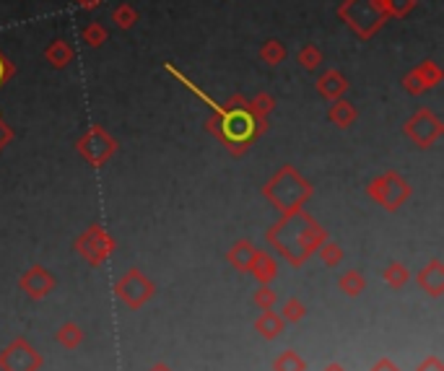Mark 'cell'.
<instances>
[{
  "mask_svg": "<svg viewBox=\"0 0 444 371\" xmlns=\"http://www.w3.org/2000/svg\"><path fill=\"white\" fill-rule=\"evenodd\" d=\"M78 154L91 164V166H104L114 154H117V140H114L109 133H107L102 125H91L81 138H78Z\"/></svg>",
  "mask_w": 444,
  "mask_h": 371,
  "instance_id": "obj_5",
  "label": "cell"
},
{
  "mask_svg": "<svg viewBox=\"0 0 444 371\" xmlns=\"http://www.w3.org/2000/svg\"><path fill=\"white\" fill-rule=\"evenodd\" d=\"M167 71H169L174 78H179L187 89L193 91V94H198V97L213 109V117H208L205 128H208L210 135H216L221 143L227 145L232 156H244L247 151H250L252 140H258V138H263L268 133V128H270L268 117H255L247 107H234V109H232V107L218 104V102H213L205 91L198 89L193 81H187L182 73L174 71L172 65H167Z\"/></svg>",
  "mask_w": 444,
  "mask_h": 371,
  "instance_id": "obj_1",
  "label": "cell"
},
{
  "mask_svg": "<svg viewBox=\"0 0 444 371\" xmlns=\"http://www.w3.org/2000/svg\"><path fill=\"white\" fill-rule=\"evenodd\" d=\"M73 3H76L81 11H94V8H99L104 0H73Z\"/></svg>",
  "mask_w": 444,
  "mask_h": 371,
  "instance_id": "obj_36",
  "label": "cell"
},
{
  "mask_svg": "<svg viewBox=\"0 0 444 371\" xmlns=\"http://www.w3.org/2000/svg\"><path fill=\"white\" fill-rule=\"evenodd\" d=\"M112 21L117 29H122V32H128V29H133L138 21V11L130 6V3H120L117 8L112 11Z\"/></svg>",
  "mask_w": 444,
  "mask_h": 371,
  "instance_id": "obj_20",
  "label": "cell"
},
{
  "mask_svg": "<svg viewBox=\"0 0 444 371\" xmlns=\"http://www.w3.org/2000/svg\"><path fill=\"white\" fill-rule=\"evenodd\" d=\"M317 250H320V260H323L328 267L340 265V260H343V250H340V244L330 242V239H325V242L320 244Z\"/></svg>",
  "mask_w": 444,
  "mask_h": 371,
  "instance_id": "obj_27",
  "label": "cell"
},
{
  "mask_svg": "<svg viewBox=\"0 0 444 371\" xmlns=\"http://www.w3.org/2000/svg\"><path fill=\"white\" fill-rule=\"evenodd\" d=\"M385 281H388V286H392V288H403L405 283L411 281V273H408V267H405L403 262H390V265L385 267Z\"/></svg>",
  "mask_w": 444,
  "mask_h": 371,
  "instance_id": "obj_24",
  "label": "cell"
},
{
  "mask_svg": "<svg viewBox=\"0 0 444 371\" xmlns=\"http://www.w3.org/2000/svg\"><path fill=\"white\" fill-rule=\"evenodd\" d=\"M403 89L408 91L411 97H421L424 91H428V89H426V83L421 81V75H419L416 71H408V73L403 75Z\"/></svg>",
  "mask_w": 444,
  "mask_h": 371,
  "instance_id": "obj_31",
  "label": "cell"
},
{
  "mask_svg": "<svg viewBox=\"0 0 444 371\" xmlns=\"http://www.w3.org/2000/svg\"><path fill=\"white\" fill-rule=\"evenodd\" d=\"M416 371H444V363L436 358V355H428L426 361L424 363H419V369Z\"/></svg>",
  "mask_w": 444,
  "mask_h": 371,
  "instance_id": "obj_35",
  "label": "cell"
},
{
  "mask_svg": "<svg viewBox=\"0 0 444 371\" xmlns=\"http://www.w3.org/2000/svg\"><path fill=\"white\" fill-rule=\"evenodd\" d=\"M73 57H76V49H73L71 42H65V39H55L47 49H44V60H47L55 71L68 68V65L73 63Z\"/></svg>",
  "mask_w": 444,
  "mask_h": 371,
  "instance_id": "obj_14",
  "label": "cell"
},
{
  "mask_svg": "<svg viewBox=\"0 0 444 371\" xmlns=\"http://www.w3.org/2000/svg\"><path fill=\"white\" fill-rule=\"evenodd\" d=\"M263 193H265L268 200L273 202L281 213H291V210H299L301 205H304V200L312 195V185H309L301 174H296L291 166H283V169L263 187Z\"/></svg>",
  "mask_w": 444,
  "mask_h": 371,
  "instance_id": "obj_3",
  "label": "cell"
},
{
  "mask_svg": "<svg viewBox=\"0 0 444 371\" xmlns=\"http://www.w3.org/2000/svg\"><path fill=\"white\" fill-rule=\"evenodd\" d=\"M258 252L260 250L250 242V239H239V242L227 252V260L234 270H239V273H250V267H252V262H255V257H258Z\"/></svg>",
  "mask_w": 444,
  "mask_h": 371,
  "instance_id": "obj_13",
  "label": "cell"
},
{
  "mask_svg": "<svg viewBox=\"0 0 444 371\" xmlns=\"http://www.w3.org/2000/svg\"><path fill=\"white\" fill-rule=\"evenodd\" d=\"M325 371H346V369H343L340 363H328V366H325Z\"/></svg>",
  "mask_w": 444,
  "mask_h": 371,
  "instance_id": "obj_38",
  "label": "cell"
},
{
  "mask_svg": "<svg viewBox=\"0 0 444 371\" xmlns=\"http://www.w3.org/2000/svg\"><path fill=\"white\" fill-rule=\"evenodd\" d=\"M419 286L426 291L428 296H442L444 293V262L442 260H431L424 270L419 273Z\"/></svg>",
  "mask_w": 444,
  "mask_h": 371,
  "instance_id": "obj_12",
  "label": "cell"
},
{
  "mask_svg": "<svg viewBox=\"0 0 444 371\" xmlns=\"http://www.w3.org/2000/svg\"><path fill=\"white\" fill-rule=\"evenodd\" d=\"M107 37H109V32H107V26L99 24V21H91V24L81 32V39L86 42L91 49H99V47H102V44L107 42Z\"/></svg>",
  "mask_w": 444,
  "mask_h": 371,
  "instance_id": "obj_23",
  "label": "cell"
},
{
  "mask_svg": "<svg viewBox=\"0 0 444 371\" xmlns=\"http://www.w3.org/2000/svg\"><path fill=\"white\" fill-rule=\"evenodd\" d=\"M275 371H307V363L301 361L299 355L294 353V351H286L283 355H278L273 363Z\"/></svg>",
  "mask_w": 444,
  "mask_h": 371,
  "instance_id": "obj_28",
  "label": "cell"
},
{
  "mask_svg": "<svg viewBox=\"0 0 444 371\" xmlns=\"http://www.w3.org/2000/svg\"><path fill=\"white\" fill-rule=\"evenodd\" d=\"M419 0H385V11H388V18H405L416 8Z\"/></svg>",
  "mask_w": 444,
  "mask_h": 371,
  "instance_id": "obj_29",
  "label": "cell"
},
{
  "mask_svg": "<svg viewBox=\"0 0 444 371\" xmlns=\"http://www.w3.org/2000/svg\"><path fill=\"white\" fill-rule=\"evenodd\" d=\"M275 291L270 288V286H260L258 291H255V307L260 309V312H268V309L275 307Z\"/></svg>",
  "mask_w": 444,
  "mask_h": 371,
  "instance_id": "obj_30",
  "label": "cell"
},
{
  "mask_svg": "<svg viewBox=\"0 0 444 371\" xmlns=\"http://www.w3.org/2000/svg\"><path fill=\"white\" fill-rule=\"evenodd\" d=\"M114 293L120 296L128 307L133 309H140L145 304V301L154 296V283L148 281L140 270H128V273L122 275L120 281H117V286H114Z\"/></svg>",
  "mask_w": 444,
  "mask_h": 371,
  "instance_id": "obj_8",
  "label": "cell"
},
{
  "mask_svg": "<svg viewBox=\"0 0 444 371\" xmlns=\"http://www.w3.org/2000/svg\"><path fill=\"white\" fill-rule=\"evenodd\" d=\"M403 130H405V135L411 138L419 148H431V145L444 135V122L442 117H436L428 107H421L419 112L405 122Z\"/></svg>",
  "mask_w": 444,
  "mask_h": 371,
  "instance_id": "obj_7",
  "label": "cell"
},
{
  "mask_svg": "<svg viewBox=\"0 0 444 371\" xmlns=\"http://www.w3.org/2000/svg\"><path fill=\"white\" fill-rule=\"evenodd\" d=\"M304 304H301L299 299H289L286 304H283V322H299L301 317H304Z\"/></svg>",
  "mask_w": 444,
  "mask_h": 371,
  "instance_id": "obj_32",
  "label": "cell"
},
{
  "mask_svg": "<svg viewBox=\"0 0 444 371\" xmlns=\"http://www.w3.org/2000/svg\"><path fill=\"white\" fill-rule=\"evenodd\" d=\"M299 63L304 71H317L320 63H323V49L317 47V44H304L299 49Z\"/></svg>",
  "mask_w": 444,
  "mask_h": 371,
  "instance_id": "obj_26",
  "label": "cell"
},
{
  "mask_svg": "<svg viewBox=\"0 0 444 371\" xmlns=\"http://www.w3.org/2000/svg\"><path fill=\"white\" fill-rule=\"evenodd\" d=\"M13 75H16V68H13V63H11L8 57L0 52V86H3V83H8Z\"/></svg>",
  "mask_w": 444,
  "mask_h": 371,
  "instance_id": "obj_33",
  "label": "cell"
},
{
  "mask_svg": "<svg viewBox=\"0 0 444 371\" xmlns=\"http://www.w3.org/2000/svg\"><path fill=\"white\" fill-rule=\"evenodd\" d=\"M250 273L255 275V281H258L260 286H270V281L278 275V265H275V260L270 257L268 252H258V257H255V262H252Z\"/></svg>",
  "mask_w": 444,
  "mask_h": 371,
  "instance_id": "obj_16",
  "label": "cell"
},
{
  "mask_svg": "<svg viewBox=\"0 0 444 371\" xmlns=\"http://www.w3.org/2000/svg\"><path fill=\"white\" fill-rule=\"evenodd\" d=\"M40 363H42L40 353L21 338L13 340V343L0 353V371H37Z\"/></svg>",
  "mask_w": 444,
  "mask_h": 371,
  "instance_id": "obj_9",
  "label": "cell"
},
{
  "mask_svg": "<svg viewBox=\"0 0 444 371\" xmlns=\"http://www.w3.org/2000/svg\"><path fill=\"white\" fill-rule=\"evenodd\" d=\"M356 117H359V112H356V107L351 104V102H346V99H335V102H330L328 120H330L335 128H340V130L351 128V125L356 122Z\"/></svg>",
  "mask_w": 444,
  "mask_h": 371,
  "instance_id": "obj_15",
  "label": "cell"
},
{
  "mask_svg": "<svg viewBox=\"0 0 444 371\" xmlns=\"http://www.w3.org/2000/svg\"><path fill=\"white\" fill-rule=\"evenodd\" d=\"M338 16L359 39H372L390 21L385 0H343L338 6Z\"/></svg>",
  "mask_w": 444,
  "mask_h": 371,
  "instance_id": "obj_2",
  "label": "cell"
},
{
  "mask_svg": "<svg viewBox=\"0 0 444 371\" xmlns=\"http://www.w3.org/2000/svg\"><path fill=\"white\" fill-rule=\"evenodd\" d=\"M317 94L320 97H325L328 102H335V99H343V94L348 91V78L343 75L340 71H335V68H330V71H325L320 78H317Z\"/></svg>",
  "mask_w": 444,
  "mask_h": 371,
  "instance_id": "obj_11",
  "label": "cell"
},
{
  "mask_svg": "<svg viewBox=\"0 0 444 371\" xmlns=\"http://www.w3.org/2000/svg\"><path fill=\"white\" fill-rule=\"evenodd\" d=\"M286 47H283V42L278 39H268L263 47H260V60L265 65H281L286 60Z\"/></svg>",
  "mask_w": 444,
  "mask_h": 371,
  "instance_id": "obj_19",
  "label": "cell"
},
{
  "mask_svg": "<svg viewBox=\"0 0 444 371\" xmlns=\"http://www.w3.org/2000/svg\"><path fill=\"white\" fill-rule=\"evenodd\" d=\"M338 286L343 293H348V296H359V293L366 288V281H364V275L359 273V270H348V273L340 275Z\"/></svg>",
  "mask_w": 444,
  "mask_h": 371,
  "instance_id": "obj_21",
  "label": "cell"
},
{
  "mask_svg": "<svg viewBox=\"0 0 444 371\" xmlns=\"http://www.w3.org/2000/svg\"><path fill=\"white\" fill-rule=\"evenodd\" d=\"M57 340H60V346H63V348L73 351V348L81 346L83 332H81V327H78V324L68 322V324H63V327H60V332H57Z\"/></svg>",
  "mask_w": 444,
  "mask_h": 371,
  "instance_id": "obj_25",
  "label": "cell"
},
{
  "mask_svg": "<svg viewBox=\"0 0 444 371\" xmlns=\"http://www.w3.org/2000/svg\"><path fill=\"white\" fill-rule=\"evenodd\" d=\"M151 371H172V369L167 366V363H156V366H154Z\"/></svg>",
  "mask_w": 444,
  "mask_h": 371,
  "instance_id": "obj_39",
  "label": "cell"
},
{
  "mask_svg": "<svg viewBox=\"0 0 444 371\" xmlns=\"http://www.w3.org/2000/svg\"><path fill=\"white\" fill-rule=\"evenodd\" d=\"M76 252L81 255L91 267H102L107 257L114 252V239L102 226H89L76 239Z\"/></svg>",
  "mask_w": 444,
  "mask_h": 371,
  "instance_id": "obj_6",
  "label": "cell"
},
{
  "mask_svg": "<svg viewBox=\"0 0 444 371\" xmlns=\"http://www.w3.org/2000/svg\"><path fill=\"white\" fill-rule=\"evenodd\" d=\"M413 71L419 73L421 75V81L426 83V89L431 91V89H436L439 83H442V68L434 63V60H424V63H419Z\"/></svg>",
  "mask_w": 444,
  "mask_h": 371,
  "instance_id": "obj_18",
  "label": "cell"
},
{
  "mask_svg": "<svg viewBox=\"0 0 444 371\" xmlns=\"http://www.w3.org/2000/svg\"><path fill=\"white\" fill-rule=\"evenodd\" d=\"M372 371H400V369H397V366H395L392 361H388V358H382V361L377 363V366H374Z\"/></svg>",
  "mask_w": 444,
  "mask_h": 371,
  "instance_id": "obj_37",
  "label": "cell"
},
{
  "mask_svg": "<svg viewBox=\"0 0 444 371\" xmlns=\"http://www.w3.org/2000/svg\"><path fill=\"white\" fill-rule=\"evenodd\" d=\"M247 109H250L255 117H268V114L275 109V99L270 97V94H265V91H260V94H255L252 99H247Z\"/></svg>",
  "mask_w": 444,
  "mask_h": 371,
  "instance_id": "obj_22",
  "label": "cell"
},
{
  "mask_svg": "<svg viewBox=\"0 0 444 371\" xmlns=\"http://www.w3.org/2000/svg\"><path fill=\"white\" fill-rule=\"evenodd\" d=\"M18 286H21V291H24L29 299L40 301L47 296L49 291L55 288V278H52L42 265H34L18 278Z\"/></svg>",
  "mask_w": 444,
  "mask_h": 371,
  "instance_id": "obj_10",
  "label": "cell"
},
{
  "mask_svg": "<svg viewBox=\"0 0 444 371\" xmlns=\"http://www.w3.org/2000/svg\"><path fill=\"white\" fill-rule=\"evenodd\" d=\"M366 193H369V197H372L377 205H382V208L397 210L411 197L413 190L411 185H408V179H403L397 171H388V174L372 179L369 187H366Z\"/></svg>",
  "mask_w": 444,
  "mask_h": 371,
  "instance_id": "obj_4",
  "label": "cell"
},
{
  "mask_svg": "<svg viewBox=\"0 0 444 371\" xmlns=\"http://www.w3.org/2000/svg\"><path fill=\"white\" fill-rule=\"evenodd\" d=\"M11 140H13V130H11L8 122L0 117V151H3V148L11 143Z\"/></svg>",
  "mask_w": 444,
  "mask_h": 371,
  "instance_id": "obj_34",
  "label": "cell"
},
{
  "mask_svg": "<svg viewBox=\"0 0 444 371\" xmlns=\"http://www.w3.org/2000/svg\"><path fill=\"white\" fill-rule=\"evenodd\" d=\"M255 327H258V332L263 335V338H278L283 332V317H278L273 312V309H268V312H263V315L258 317V322H255Z\"/></svg>",
  "mask_w": 444,
  "mask_h": 371,
  "instance_id": "obj_17",
  "label": "cell"
}]
</instances>
